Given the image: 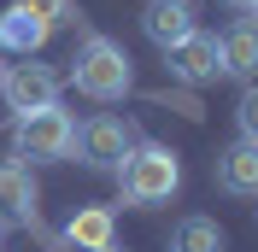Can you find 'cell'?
<instances>
[{
  "label": "cell",
  "mask_w": 258,
  "mask_h": 252,
  "mask_svg": "<svg viewBox=\"0 0 258 252\" xmlns=\"http://www.w3.org/2000/svg\"><path fill=\"white\" fill-rule=\"evenodd\" d=\"M112 176H117L123 205L153 211V205H170V200H176V188H182V158L170 153V147H159V141H135Z\"/></svg>",
  "instance_id": "cell-1"
},
{
  "label": "cell",
  "mask_w": 258,
  "mask_h": 252,
  "mask_svg": "<svg viewBox=\"0 0 258 252\" xmlns=\"http://www.w3.org/2000/svg\"><path fill=\"white\" fill-rule=\"evenodd\" d=\"M71 82H77V94L112 106V100L135 94V65H129V53L117 47L112 35H88L77 47V59H71Z\"/></svg>",
  "instance_id": "cell-2"
},
{
  "label": "cell",
  "mask_w": 258,
  "mask_h": 252,
  "mask_svg": "<svg viewBox=\"0 0 258 252\" xmlns=\"http://www.w3.org/2000/svg\"><path fill=\"white\" fill-rule=\"evenodd\" d=\"M71 141H77V123H71V111H59V106L18 111V123H12V158H30V164L71 158Z\"/></svg>",
  "instance_id": "cell-3"
},
{
  "label": "cell",
  "mask_w": 258,
  "mask_h": 252,
  "mask_svg": "<svg viewBox=\"0 0 258 252\" xmlns=\"http://www.w3.org/2000/svg\"><path fill=\"white\" fill-rule=\"evenodd\" d=\"M59 88H64V77L53 71V65H35V59L0 65V100H6V111H41V106H59Z\"/></svg>",
  "instance_id": "cell-4"
},
{
  "label": "cell",
  "mask_w": 258,
  "mask_h": 252,
  "mask_svg": "<svg viewBox=\"0 0 258 252\" xmlns=\"http://www.w3.org/2000/svg\"><path fill=\"white\" fill-rule=\"evenodd\" d=\"M0 229L41 235V188L24 158H0Z\"/></svg>",
  "instance_id": "cell-5"
},
{
  "label": "cell",
  "mask_w": 258,
  "mask_h": 252,
  "mask_svg": "<svg viewBox=\"0 0 258 252\" xmlns=\"http://www.w3.org/2000/svg\"><path fill=\"white\" fill-rule=\"evenodd\" d=\"M129 147H135V129H129L123 117H88V123H77L71 153H77L88 170H117Z\"/></svg>",
  "instance_id": "cell-6"
},
{
  "label": "cell",
  "mask_w": 258,
  "mask_h": 252,
  "mask_svg": "<svg viewBox=\"0 0 258 252\" xmlns=\"http://www.w3.org/2000/svg\"><path fill=\"white\" fill-rule=\"evenodd\" d=\"M170 77H182V82H217L223 77V47H217V35H206V30H194V35H182L176 47H170Z\"/></svg>",
  "instance_id": "cell-7"
},
{
  "label": "cell",
  "mask_w": 258,
  "mask_h": 252,
  "mask_svg": "<svg viewBox=\"0 0 258 252\" xmlns=\"http://www.w3.org/2000/svg\"><path fill=\"white\" fill-rule=\"evenodd\" d=\"M194 30H200V24H194V6H188V0H147V6H141V35L159 53H170L182 35H194Z\"/></svg>",
  "instance_id": "cell-8"
},
{
  "label": "cell",
  "mask_w": 258,
  "mask_h": 252,
  "mask_svg": "<svg viewBox=\"0 0 258 252\" xmlns=\"http://www.w3.org/2000/svg\"><path fill=\"white\" fill-rule=\"evenodd\" d=\"M47 35H53V24H47V18H35L30 6H18V0L0 12V47L18 53V59H35V53L47 47Z\"/></svg>",
  "instance_id": "cell-9"
},
{
  "label": "cell",
  "mask_w": 258,
  "mask_h": 252,
  "mask_svg": "<svg viewBox=\"0 0 258 252\" xmlns=\"http://www.w3.org/2000/svg\"><path fill=\"white\" fill-rule=\"evenodd\" d=\"M217 188L235 200H258V141H235L217 153Z\"/></svg>",
  "instance_id": "cell-10"
},
{
  "label": "cell",
  "mask_w": 258,
  "mask_h": 252,
  "mask_svg": "<svg viewBox=\"0 0 258 252\" xmlns=\"http://www.w3.org/2000/svg\"><path fill=\"white\" fill-rule=\"evenodd\" d=\"M112 240H117L112 211H106V205H82V211H71V223H64V235H59V246H71V252H106Z\"/></svg>",
  "instance_id": "cell-11"
},
{
  "label": "cell",
  "mask_w": 258,
  "mask_h": 252,
  "mask_svg": "<svg viewBox=\"0 0 258 252\" xmlns=\"http://www.w3.org/2000/svg\"><path fill=\"white\" fill-rule=\"evenodd\" d=\"M223 47V77H241V82H258V24H235V30L217 41Z\"/></svg>",
  "instance_id": "cell-12"
},
{
  "label": "cell",
  "mask_w": 258,
  "mask_h": 252,
  "mask_svg": "<svg viewBox=\"0 0 258 252\" xmlns=\"http://www.w3.org/2000/svg\"><path fill=\"white\" fill-rule=\"evenodd\" d=\"M223 229H217V217H182L176 235H170V252H223Z\"/></svg>",
  "instance_id": "cell-13"
},
{
  "label": "cell",
  "mask_w": 258,
  "mask_h": 252,
  "mask_svg": "<svg viewBox=\"0 0 258 252\" xmlns=\"http://www.w3.org/2000/svg\"><path fill=\"white\" fill-rule=\"evenodd\" d=\"M18 6H30L35 18H47L53 30H59V24H82V12H77V0H18Z\"/></svg>",
  "instance_id": "cell-14"
},
{
  "label": "cell",
  "mask_w": 258,
  "mask_h": 252,
  "mask_svg": "<svg viewBox=\"0 0 258 252\" xmlns=\"http://www.w3.org/2000/svg\"><path fill=\"white\" fill-rule=\"evenodd\" d=\"M235 123H241V141H258V82L241 88V100H235Z\"/></svg>",
  "instance_id": "cell-15"
},
{
  "label": "cell",
  "mask_w": 258,
  "mask_h": 252,
  "mask_svg": "<svg viewBox=\"0 0 258 252\" xmlns=\"http://www.w3.org/2000/svg\"><path fill=\"white\" fill-rule=\"evenodd\" d=\"M223 6H235V12H246V6H252V0H223Z\"/></svg>",
  "instance_id": "cell-16"
},
{
  "label": "cell",
  "mask_w": 258,
  "mask_h": 252,
  "mask_svg": "<svg viewBox=\"0 0 258 252\" xmlns=\"http://www.w3.org/2000/svg\"><path fill=\"white\" fill-rule=\"evenodd\" d=\"M246 12H252V24H258V0H252V6H246Z\"/></svg>",
  "instance_id": "cell-17"
},
{
  "label": "cell",
  "mask_w": 258,
  "mask_h": 252,
  "mask_svg": "<svg viewBox=\"0 0 258 252\" xmlns=\"http://www.w3.org/2000/svg\"><path fill=\"white\" fill-rule=\"evenodd\" d=\"M106 252H123V246H117V240H112V246H106Z\"/></svg>",
  "instance_id": "cell-18"
}]
</instances>
